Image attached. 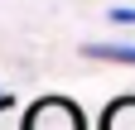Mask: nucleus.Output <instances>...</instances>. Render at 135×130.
Instances as JSON below:
<instances>
[{"label":"nucleus","instance_id":"20e7f679","mask_svg":"<svg viewBox=\"0 0 135 130\" xmlns=\"http://www.w3.org/2000/svg\"><path fill=\"white\" fill-rule=\"evenodd\" d=\"M106 19H111V24H121V29H135V5H111V10H106Z\"/></svg>","mask_w":135,"mask_h":130},{"label":"nucleus","instance_id":"39448f33","mask_svg":"<svg viewBox=\"0 0 135 130\" xmlns=\"http://www.w3.org/2000/svg\"><path fill=\"white\" fill-rule=\"evenodd\" d=\"M10 106H15V96H10V92H0V116H5Z\"/></svg>","mask_w":135,"mask_h":130},{"label":"nucleus","instance_id":"f03ea898","mask_svg":"<svg viewBox=\"0 0 135 130\" xmlns=\"http://www.w3.org/2000/svg\"><path fill=\"white\" fill-rule=\"evenodd\" d=\"M82 53L97 58V63H126V68H135V43H82Z\"/></svg>","mask_w":135,"mask_h":130},{"label":"nucleus","instance_id":"7ed1b4c3","mask_svg":"<svg viewBox=\"0 0 135 130\" xmlns=\"http://www.w3.org/2000/svg\"><path fill=\"white\" fill-rule=\"evenodd\" d=\"M101 130H135V96L111 101V106H106V116H101Z\"/></svg>","mask_w":135,"mask_h":130},{"label":"nucleus","instance_id":"f257e3e1","mask_svg":"<svg viewBox=\"0 0 135 130\" xmlns=\"http://www.w3.org/2000/svg\"><path fill=\"white\" fill-rule=\"evenodd\" d=\"M24 130H87V121L68 96H44L24 111Z\"/></svg>","mask_w":135,"mask_h":130}]
</instances>
